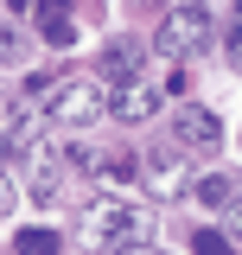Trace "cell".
<instances>
[{"mask_svg": "<svg viewBox=\"0 0 242 255\" xmlns=\"http://www.w3.org/2000/svg\"><path fill=\"white\" fill-rule=\"evenodd\" d=\"M153 217L127 198H90L83 204V243L90 249H147Z\"/></svg>", "mask_w": 242, "mask_h": 255, "instance_id": "1", "label": "cell"}, {"mask_svg": "<svg viewBox=\"0 0 242 255\" xmlns=\"http://www.w3.org/2000/svg\"><path fill=\"white\" fill-rule=\"evenodd\" d=\"M185 90V77L179 70H140L134 83H121V90H109V115H115L121 128H140V122H153L172 96Z\"/></svg>", "mask_w": 242, "mask_h": 255, "instance_id": "2", "label": "cell"}, {"mask_svg": "<svg viewBox=\"0 0 242 255\" xmlns=\"http://www.w3.org/2000/svg\"><path fill=\"white\" fill-rule=\"evenodd\" d=\"M102 109H109V90H102V77H64L58 90L45 96V122H51V128H64V134L90 128Z\"/></svg>", "mask_w": 242, "mask_h": 255, "instance_id": "3", "label": "cell"}, {"mask_svg": "<svg viewBox=\"0 0 242 255\" xmlns=\"http://www.w3.org/2000/svg\"><path fill=\"white\" fill-rule=\"evenodd\" d=\"M153 45H159V58H191V51H204L211 45V13H204V0H185V6H172L166 19H159V32H153Z\"/></svg>", "mask_w": 242, "mask_h": 255, "instance_id": "4", "label": "cell"}, {"mask_svg": "<svg viewBox=\"0 0 242 255\" xmlns=\"http://www.w3.org/2000/svg\"><path fill=\"white\" fill-rule=\"evenodd\" d=\"M172 140H179L185 153H217V147H223V122H217L211 109L185 102V109H179V122H172Z\"/></svg>", "mask_w": 242, "mask_h": 255, "instance_id": "5", "label": "cell"}, {"mask_svg": "<svg viewBox=\"0 0 242 255\" xmlns=\"http://www.w3.org/2000/svg\"><path fill=\"white\" fill-rule=\"evenodd\" d=\"M134 77H140V45H134V38H115V45L102 51V83L121 90V83H134Z\"/></svg>", "mask_w": 242, "mask_h": 255, "instance_id": "6", "label": "cell"}, {"mask_svg": "<svg viewBox=\"0 0 242 255\" xmlns=\"http://www.w3.org/2000/svg\"><path fill=\"white\" fill-rule=\"evenodd\" d=\"M64 198V166L58 159H38L32 166V204H58Z\"/></svg>", "mask_w": 242, "mask_h": 255, "instance_id": "7", "label": "cell"}, {"mask_svg": "<svg viewBox=\"0 0 242 255\" xmlns=\"http://www.w3.org/2000/svg\"><path fill=\"white\" fill-rule=\"evenodd\" d=\"M198 204H211V211H230V204H236V191H242V179L236 172H230V179H223V172H217V179H198Z\"/></svg>", "mask_w": 242, "mask_h": 255, "instance_id": "8", "label": "cell"}, {"mask_svg": "<svg viewBox=\"0 0 242 255\" xmlns=\"http://www.w3.org/2000/svg\"><path fill=\"white\" fill-rule=\"evenodd\" d=\"M172 147H179V140H172ZM172 147H159V153L147 159V166H153V185H159V191H185V159H172Z\"/></svg>", "mask_w": 242, "mask_h": 255, "instance_id": "9", "label": "cell"}, {"mask_svg": "<svg viewBox=\"0 0 242 255\" xmlns=\"http://www.w3.org/2000/svg\"><path fill=\"white\" fill-rule=\"evenodd\" d=\"M32 134H38V122H32V109H19V102H13V109H6V153H19V147H26Z\"/></svg>", "mask_w": 242, "mask_h": 255, "instance_id": "10", "label": "cell"}, {"mask_svg": "<svg viewBox=\"0 0 242 255\" xmlns=\"http://www.w3.org/2000/svg\"><path fill=\"white\" fill-rule=\"evenodd\" d=\"M45 38H51V45H70V38H77V26H70V13H64V6L45 13Z\"/></svg>", "mask_w": 242, "mask_h": 255, "instance_id": "11", "label": "cell"}, {"mask_svg": "<svg viewBox=\"0 0 242 255\" xmlns=\"http://www.w3.org/2000/svg\"><path fill=\"white\" fill-rule=\"evenodd\" d=\"M58 83H64L58 70H32V77H26V90H32V96H51V90H58Z\"/></svg>", "mask_w": 242, "mask_h": 255, "instance_id": "12", "label": "cell"}, {"mask_svg": "<svg viewBox=\"0 0 242 255\" xmlns=\"http://www.w3.org/2000/svg\"><path fill=\"white\" fill-rule=\"evenodd\" d=\"M230 64H242V13L230 19Z\"/></svg>", "mask_w": 242, "mask_h": 255, "instance_id": "13", "label": "cell"}]
</instances>
